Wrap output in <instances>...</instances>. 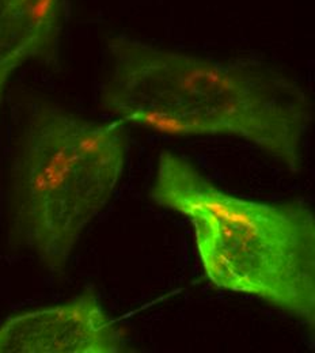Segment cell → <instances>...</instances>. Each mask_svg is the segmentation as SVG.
<instances>
[{
  "label": "cell",
  "mask_w": 315,
  "mask_h": 353,
  "mask_svg": "<svg viewBox=\"0 0 315 353\" xmlns=\"http://www.w3.org/2000/svg\"><path fill=\"white\" fill-rule=\"evenodd\" d=\"M127 133L119 120L94 123L39 103L19 136L11 166V235L60 272L83 230L123 176Z\"/></svg>",
  "instance_id": "3957f363"
},
{
  "label": "cell",
  "mask_w": 315,
  "mask_h": 353,
  "mask_svg": "<svg viewBox=\"0 0 315 353\" xmlns=\"http://www.w3.org/2000/svg\"><path fill=\"white\" fill-rule=\"evenodd\" d=\"M61 26L63 0H0V103L19 65L56 60Z\"/></svg>",
  "instance_id": "5b68a950"
},
{
  "label": "cell",
  "mask_w": 315,
  "mask_h": 353,
  "mask_svg": "<svg viewBox=\"0 0 315 353\" xmlns=\"http://www.w3.org/2000/svg\"><path fill=\"white\" fill-rule=\"evenodd\" d=\"M109 52L102 106L123 124L170 136H236L301 172L312 102L283 71L261 60H212L128 36H114Z\"/></svg>",
  "instance_id": "6da1fadb"
},
{
  "label": "cell",
  "mask_w": 315,
  "mask_h": 353,
  "mask_svg": "<svg viewBox=\"0 0 315 353\" xmlns=\"http://www.w3.org/2000/svg\"><path fill=\"white\" fill-rule=\"evenodd\" d=\"M123 332L92 291L53 307L14 315L0 326V353H119Z\"/></svg>",
  "instance_id": "277c9868"
},
{
  "label": "cell",
  "mask_w": 315,
  "mask_h": 353,
  "mask_svg": "<svg viewBox=\"0 0 315 353\" xmlns=\"http://www.w3.org/2000/svg\"><path fill=\"white\" fill-rule=\"evenodd\" d=\"M150 196L192 221L212 285L258 298L315 334V214L310 208L236 197L172 151L159 157Z\"/></svg>",
  "instance_id": "7a4b0ae2"
}]
</instances>
